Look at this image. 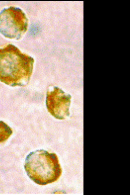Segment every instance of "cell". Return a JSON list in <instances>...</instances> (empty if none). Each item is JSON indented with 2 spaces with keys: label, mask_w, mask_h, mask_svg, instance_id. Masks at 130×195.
<instances>
[{
  "label": "cell",
  "mask_w": 130,
  "mask_h": 195,
  "mask_svg": "<svg viewBox=\"0 0 130 195\" xmlns=\"http://www.w3.org/2000/svg\"><path fill=\"white\" fill-rule=\"evenodd\" d=\"M70 98L58 89H56L47 93L46 104L48 111L56 118L64 119L69 114Z\"/></svg>",
  "instance_id": "2"
},
{
  "label": "cell",
  "mask_w": 130,
  "mask_h": 195,
  "mask_svg": "<svg viewBox=\"0 0 130 195\" xmlns=\"http://www.w3.org/2000/svg\"><path fill=\"white\" fill-rule=\"evenodd\" d=\"M25 167L30 178L40 185L54 182L59 179L62 173L56 154L43 150L30 153L26 158Z\"/></svg>",
  "instance_id": "1"
}]
</instances>
